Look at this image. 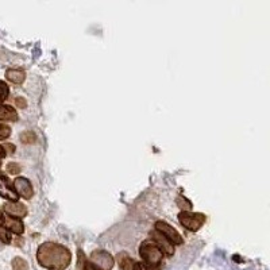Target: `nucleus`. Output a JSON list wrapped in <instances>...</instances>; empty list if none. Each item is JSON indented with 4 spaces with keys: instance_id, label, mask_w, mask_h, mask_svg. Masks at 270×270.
I'll list each match as a JSON object with an SVG mask.
<instances>
[{
    "instance_id": "obj_1",
    "label": "nucleus",
    "mask_w": 270,
    "mask_h": 270,
    "mask_svg": "<svg viewBox=\"0 0 270 270\" xmlns=\"http://www.w3.org/2000/svg\"><path fill=\"white\" fill-rule=\"evenodd\" d=\"M36 259H38V264L45 269L65 270L72 261V254L60 243L45 242L38 247Z\"/></svg>"
},
{
    "instance_id": "obj_2",
    "label": "nucleus",
    "mask_w": 270,
    "mask_h": 270,
    "mask_svg": "<svg viewBox=\"0 0 270 270\" xmlns=\"http://www.w3.org/2000/svg\"><path fill=\"white\" fill-rule=\"evenodd\" d=\"M139 255L144 261L146 269L161 270L162 261H163V252L157 246L153 239H147L141 243L139 246Z\"/></svg>"
},
{
    "instance_id": "obj_3",
    "label": "nucleus",
    "mask_w": 270,
    "mask_h": 270,
    "mask_svg": "<svg viewBox=\"0 0 270 270\" xmlns=\"http://www.w3.org/2000/svg\"><path fill=\"white\" fill-rule=\"evenodd\" d=\"M180 223L189 231H198L203 227L205 223V215L198 214V212H191V211H182L179 215Z\"/></svg>"
},
{
    "instance_id": "obj_4",
    "label": "nucleus",
    "mask_w": 270,
    "mask_h": 270,
    "mask_svg": "<svg viewBox=\"0 0 270 270\" xmlns=\"http://www.w3.org/2000/svg\"><path fill=\"white\" fill-rule=\"evenodd\" d=\"M156 231L157 233H160L162 236H165L172 245H182V242H184L180 233H179L176 228L172 227L170 224H168L166 222H157Z\"/></svg>"
},
{
    "instance_id": "obj_5",
    "label": "nucleus",
    "mask_w": 270,
    "mask_h": 270,
    "mask_svg": "<svg viewBox=\"0 0 270 270\" xmlns=\"http://www.w3.org/2000/svg\"><path fill=\"white\" fill-rule=\"evenodd\" d=\"M90 262L102 270H111L114 268L115 261L109 252L104 250H96L90 254Z\"/></svg>"
},
{
    "instance_id": "obj_6",
    "label": "nucleus",
    "mask_w": 270,
    "mask_h": 270,
    "mask_svg": "<svg viewBox=\"0 0 270 270\" xmlns=\"http://www.w3.org/2000/svg\"><path fill=\"white\" fill-rule=\"evenodd\" d=\"M14 191L15 193L18 195V196H22L23 198H33V195H34V189H33V185H31V182L27 179H24V177H18L17 180L14 181Z\"/></svg>"
},
{
    "instance_id": "obj_7",
    "label": "nucleus",
    "mask_w": 270,
    "mask_h": 270,
    "mask_svg": "<svg viewBox=\"0 0 270 270\" xmlns=\"http://www.w3.org/2000/svg\"><path fill=\"white\" fill-rule=\"evenodd\" d=\"M0 196L7 198L10 201H18V195L14 191V186L8 181L6 176L3 173H0Z\"/></svg>"
},
{
    "instance_id": "obj_8",
    "label": "nucleus",
    "mask_w": 270,
    "mask_h": 270,
    "mask_svg": "<svg viewBox=\"0 0 270 270\" xmlns=\"http://www.w3.org/2000/svg\"><path fill=\"white\" fill-rule=\"evenodd\" d=\"M4 211L7 212V215L17 217V219H22L27 215V208L26 205L19 203V201H8L4 204Z\"/></svg>"
},
{
    "instance_id": "obj_9",
    "label": "nucleus",
    "mask_w": 270,
    "mask_h": 270,
    "mask_svg": "<svg viewBox=\"0 0 270 270\" xmlns=\"http://www.w3.org/2000/svg\"><path fill=\"white\" fill-rule=\"evenodd\" d=\"M1 227H4L7 231L14 233V234H17V235H20L24 233L23 223L20 222V219L12 217V216H4V217H3Z\"/></svg>"
},
{
    "instance_id": "obj_10",
    "label": "nucleus",
    "mask_w": 270,
    "mask_h": 270,
    "mask_svg": "<svg viewBox=\"0 0 270 270\" xmlns=\"http://www.w3.org/2000/svg\"><path fill=\"white\" fill-rule=\"evenodd\" d=\"M151 236H153L151 239L156 242V245L160 247V250H161L163 254H166V255H169V257H170V255H173L174 254L173 245H172V243H170L165 236H162V235L160 234V233H157V231H153V233H151Z\"/></svg>"
},
{
    "instance_id": "obj_11",
    "label": "nucleus",
    "mask_w": 270,
    "mask_h": 270,
    "mask_svg": "<svg viewBox=\"0 0 270 270\" xmlns=\"http://www.w3.org/2000/svg\"><path fill=\"white\" fill-rule=\"evenodd\" d=\"M6 77L14 84H22L26 78V73L22 69H8L6 72Z\"/></svg>"
},
{
    "instance_id": "obj_12",
    "label": "nucleus",
    "mask_w": 270,
    "mask_h": 270,
    "mask_svg": "<svg viewBox=\"0 0 270 270\" xmlns=\"http://www.w3.org/2000/svg\"><path fill=\"white\" fill-rule=\"evenodd\" d=\"M0 120H18V112L10 106H0Z\"/></svg>"
},
{
    "instance_id": "obj_13",
    "label": "nucleus",
    "mask_w": 270,
    "mask_h": 270,
    "mask_svg": "<svg viewBox=\"0 0 270 270\" xmlns=\"http://www.w3.org/2000/svg\"><path fill=\"white\" fill-rule=\"evenodd\" d=\"M118 264H119V268L122 270H132L134 268V261H132L131 257H128L126 252H120L118 255Z\"/></svg>"
},
{
    "instance_id": "obj_14",
    "label": "nucleus",
    "mask_w": 270,
    "mask_h": 270,
    "mask_svg": "<svg viewBox=\"0 0 270 270\" xmlns=\"http://www.w3.org/2000/svg\"><path fill=\"white\" fill-rule=\"evenodd\" d=\"M78 269L80 270H102L92 264L90 261H87L83 252H78Z\"/></svg>"
},
{
    "instance_id": "obj_15",
    "label": "nucleus",
    "mask_w": 270,
    "mask_h": 270,
    "mask_svg": "<svg viewBox=\"0 0 270 270\" xmlns=\"http://www.w3.org/2000/svg\"><path fill=\"white\" fill-rule=\"evenodd\" d=\"M12 269L14 270H29V264L20 257L12 259Z\"/></svg>"
},
{
    "instance_id": "obj_16",
    "label": "nucleus",
    "mask_w": 270,
    "mask_h": 270,
    "mask_svg": "<svg viewBox=\"0 0 270 270\" xmlns=\"http://www.w3.org/2000/svg\"><path fill=\"white\" fill-rule=\"evenodd\" d=\"M20 139H22V142L26 144H34L36 142V134L33 131H24L23 134H20Z\"/></svg>"
},
{
    "instance_id": "obj_17",
    "label": "nucleus",
    "mask_w": 270,
    "mask_h": 270,
    "mask_svg": "<svg viewBox=\"0 0 270 270\" xmlns=\"http://www.w3.org/2000/svg\"><path fill=\"white\" fill-rule=\"evenodd\" d=\"M8 93H10V90H8L6 83L4 81H0V106L8 97Z\"/></svg>"
},
{
    "instance_id": "obj_18",
    "label": "nucleus",
    "mask_w": 270,
    "mask_h": 270,
    "mask_svg": "<svg viewBox=\"0 0 270 270\" xmlns=\"http://www.w3.org/2000/svg\"><path fill=\"white\" fill-rule=\"evenodd\" d=\"M177 205L184 211H191V208H192V203L189 200H186L185 198H182V196L177 198Z\"/></svg>"
},
{
    "instance_id": "obj_19",
    "label": "nucleus",
    "mask_w": 270,
    "mask_h": 270,
    "mask_svg": "<svg viewBox=\"0 0 270 270\" xmlns=\"http://www.w3.org/2000/svg\"><path fill=\"white\" fill-rule=\"evenodd\" d=\"M10 135H11V128L6 125H3V123H0V141L7 139Z\"/></svg>"
},
{
    "instance_id": "obj_20",
    "label": "nucleus",
    "mask_w": 270,
    "mask_h": 270,
    "mask_svg": "<svg viewBox=\"0 0 270 270\" xmlns=\"http://www.w3.org/2000/svg\"><path fill=\"white\" fill-rule=\"evenodd\" d=\"M7 172L11 174L20 173V166H19V163H17V162H10V163L7 165Z\"/></svg>"
},
{
    "instance_id": "obj_21",
    "label": "nucleus",
    "mask_w": 270,
    "mask_h": 270,
    "mask_svg": "<svg viewBox=\"0 0 270 270\" xmlns=\"http://www.w3.org/2000/svg\"><path fill=\"white\" fill-rule=\"evenodd\" d=\"M0 239L4 243H10L11 242V236H10V231H7L4 227H0Z\"/></svg>"
},
{
    "instance_id": "obj_22",
    "label": "nucleus",
    "mask_w": 270,
    "mask_h": 270,
    "mask_svg": "<svg viewBox=\"0 0 270 270\" xmlns=\"http://www.w3.org/2000/svg\"><path fill=\"white\" fill-rule=\"evenodd\" d=\"M15 104H17L19 108H26V106H27V102L24 100L23 97H17V99H15Z\"/></svg>"
},
{
    "instance_id": "obj_23",
    "label": "nucleus",
    "mask_w": 270,
    "mask_h": 270,
    "mask_svg": "<svg viewBox=\"0 0 270 270\" xmlns=\"http://www.w3.org/2000/svg\"><path fill=\"white\" fill-rule=\"evenodd\" d=\"M132 270H147V269L144 268V264H141V262H135V264H134V268H132Z\"/></svg>"
},
{
    "instance_id": "obj_24",
    "label": "nucleus",
    "mask_w": 270,
    "mask_h": 270,
    "mask_svg": "<svg viewBox=\"0 0 270 270\" xmlns=\"http://www.w3.org/2000/svg\"><path fill=\"white\" fill-rule=\"evenodd\" d=\"M4 147V150H10V153H14L15 151V146L14 144H6V146H3Z\"/></svg>"
},
{
    "instance_id": "obj_25",
    "label": "nucleus",
    "mask_w": 270,
    "mask_h": 270,
    "mask_svg": "<svg viewBox=\"0 0 270 270\" xmlns=\"http://www.w3.org/2000/svg\"><path fill=\"white\" fill-rule=\"evenodd\" d=\"M4 157H6V150H4V147L0 144V160H1V158H4Z\"/></svg>"
},
{
    "instance_id": "obj_26",
    "label": "nucleus",
    "mask_w": 270,
    "mask_h": 270,
    "mask_svg": "<svg viewBox=\"0 0 270 270\" xmlns=\"http://www.w3.org/2000/svg\"><path fill=\"white\" fill-rule=\"evenodd\" d=\"M3 217H4V216H3V212L0 210V226H1V223H3Z\"/></svg>"
},
{
    "instance_id": "obj_27",
    "label": "nucleus",
    "mask_w": 270,
    "mask_h": 270,
    "mask_svg": "<svg viewBox=\"0 0 270 270\" xmlns=\"http://www.w3.org/2000/svg\"><path fill=\"white\" fill-rule=\"evenodd\" d=\"M0 166H1V160H0Z\"/></svg>"
}]
</instances>
